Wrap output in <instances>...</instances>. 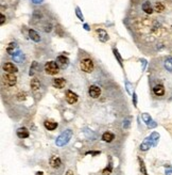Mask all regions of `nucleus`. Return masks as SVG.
I'll return each instance as SVG.
<instances>
[{
	"instance_id": "b1692460",
	"label": "nucleus",
	"mask_w": 172,
	"mask_h": 175,
	"mask_svg": "<svg viewBox=\"0 0 172 175\" xmlns=\"http://www.w3.org/2000/svg\"><path fill=\"white\" fill-rule=\"evenodd\" d=\"M45 32H47V33H49L51 30H52V24L51 23H47L45 26H44V29H43Z\"/></svg>"
},
{
	"instance_id": "c756f323",
	"label": "nucleus",
	"mask_w": 172,
	"mask_h": 175,
	"mask_svg": "<svg viewBox=\"0 0 172 175\" xmlns=\"http://www.w3.org/2000/svg\"><path fill=\"white\" fill-rule=\"evenodd\" d=\"M33 3H35V4H39V3H42L44 1V0H31Z\"/></svg>"
},
{
	"instance_id": "423d86ee",
	"label": "nucleus",
	"mask_w": 172,
	"mask_h": 175,
	"mask_svg": "<svg viewBox=\"0 0 172 175\" xmlns=\"http://www.w3.org/2000/svg\"><path fill=\"white\" fill-rule=\"evenodd\" d=\"M152 92L155 96H164L166 94V86L162 83H156L152 88Z\"/></svg>"
},
{
	"instance_id": "7c9ffc66",
	"label": "nucleus",
	"mask_w": 172,
	"mask_h": 175,
	"mask_svg": "<svg viewBox=\"0 0 172 175\" xmlns=\"http://www.w3.org/2000/svg\"><path fill=\"white\" fill-rule=\"evenodd\" d=\"M127 86H128L127 90L129 91V93L130 94H133V93H132V91H131V86H130V83H127Z\"/></svg>"
},
{
	"instance_id": "7ed1b4c3",
	"label": "nucleus",
	"mask_w": 172,
	"mask_h": 175,
	"mask_svg": "<svg viewBox=\"0 0 172 175\" xmlns=\"http://www.w3.org/2000/svg\"><path fill=\"white\" fill-rule=\"evenodd\" d=\"M80 69H81V71H83L84 73H91L95 69L94 61L89 58L83 59V60L80 62Z\"/></svg>"
},
{
	"instance_id": "cd10ccee",
	"label": "nucleus",
	"mask_w": 172,
	"mask_h": 175,
	"mask_svg": "<svg viewBox=\"0 0 172 175\" xmlns=\"http://www.w3.org/2000/svg\"><path fill=\"white\" fill-rule=\"evenodd\" d=\"M77 15L79 16V18H80L81 21H83V15H81V13H80V10H79V8H77Z\"/></svg>"
},
{
	"instance_id": "2f4dec72",
	"label": "nucleus",
	"mask_w": 172,
	"mask_h": 175,
	"mask_svg": "<svg viewBox=\"0 0 172 175\" xmlns=\"http://www.w3.org/2000/svg\"><path fill=\"white\" fill-rule=\"evenodd\" d=\"M66 175H74V171H72V170H68L67 172H66Z\"/></svg>"
},
{
	"instance_id": "412c9836",
	"label": "nucleus",
	"mask_w": 172,
	"mask_h": 175,
	"mask_svg": "<svg viewBox=\"0 0 172 175\" xmlns=\"http://www.w3.org/2000/svg\"><path fill=\"white\" fill-rule=\"evenodd\" d=\"M12 57H13V60H14V61H15V62H18V63H21V62H23V53H21L19 50L13 53Z\"/></svg>"
},
{
	"instance_id": "1a4fd4ad",
	"label": "nucleus",
	"mask_w": 172,
	"mask_h": 175,
	"mask_svg": "<svg viewBox=\"0 0 172 175\" xmlns=\"http://www.w3.org/2000/svg\"><path fill=\"white\" fill-rule=\"evenodd\" d=\"M2 69L5 72V73H9V74H15L18 72V69L16 67L15 65L11 62H7L2 65Z\"/></svg>"
},
{
	"instance_id": "aec40b11",
	"label": "nucleus",
	"mask_w": 172,
	"mask_h": 175,
	"mask_svg": "<svg viewBox=\"0 0 172 175\" xmlns=\"http://www.w3.org/2000/svg\"><path fill=\"white\" fill-rule=\"evenodd\" d=\"M44 126H45L46 129L54 130V129H56V128H58V123L51 122V121H45V123H44Z\"/></svg>"
},
{
	"instance_id": "ddd939ff",
	"label": "nucleus",
	"mask_w": 172,
	"mask_h": 175,
	"mask_svg": "<svg viewBox=\"0 0 172 175\" xmlns=\"http://www.w3.org/2000/svg\"><path fill=\"white\" fill-rule=\"evenodd\" d=\"M97 33H98V38L101 42H106L109 41V34L105 30L103 29H97Z\"/></svg>"
},
{
	"instance_id": "dca6fc26",
	"label": "nucleus",
	"mask_w": 172,
	"mask_h": 175,
	"mask_svg": "<svg viewBox=\"0 0 172 175\" xmlns=\"http://www.w3.org/2000/svg\"><path fill=\"white\" fill-rule=\"evenodd\" d=\"M17 137L20 138V139H25V138H28L29 137V130L26 128V127H21V128H19V129L17 130Z\"/></svg>"
},
{
	"instance_id": "a211bd4d",
	"label": "nucleus",
	"mask_w": 172,
	"mask_h": 175,
	"mask_svg": "<svg viewBox=\"0 0 172 175\" xmlns=\"http://www.w3.org/2000/svg\"><path fill=\"white\" fill-rule=\"evenodd\" d=\"M115 139V136L114 134H112V132L109 131H106L104 132L103 134H102V140H103L104 142H107V143H111L113 140Z\"/></svg>"
},
{
	"instance_id": "4468645a",
	"label": "nucleus",
	"mask_w": 172,
	"mask_h": 175,
	"mask_svg": "<svg viewBox=\"0 0 172 175\" xmlns=\"http://www.w3.org/2000/svg\"><path fill=\"white\" fill-rule=\"evenodd\" d=\"M43 18V13L39 10H35L33 12V16H32V24H37L38 21H42Z\"/></svg>"
},
{
	"instance_id": "f257e3e1",
	"label": "nucleus",
	"mask_w": 172,
	"mask_h": 175,
	"mask_svg": "<svg viewBox=\"0 0 172 175\" xmlns=\"http://www.w3.org/2000/svg\"><path fill=\"white\" fill-rule=\"evenodd\" d=\"M158 138H160V134H156V132H153V134L150 136V137L146 138L142 144L140 145V150L141 151H148L151 146H155L158 141Z\"/></svg>"
},
{
	"instance_id": "473e14b6",
	"label": "nucleus",
	"mask_w": 172,
	"mask_h": 175,
	"mask_svg": "<svg viewBox=\"0 0 172 175\" xmlns=\"http://www.w3.org/2000/svg\"><path fill=\"white\" fill-rule=\"evenodd\" d=\"M172 173V168H170L169 170H166V175H170Z\"/></svg>"
},
{
	"instance_id": "4be33fe9",
	"label": "nucleus",
	"mask_w": 172,
	"mask_h": 175,
	"mask_svg": "<svg viewBox=\"0 0 172 175\" xmlns=\"http://www.w3.org/2000/svg\"><path fill=\"white\" fill-rule=\"evenodd\" d=\"M17 48V44L16 43H10L7 48V52H9L10 55H13L14 53V49Z\"/></svg>"
},
{
	"instance_id": "bb28decb",
	"label": "nucleus",
	"mask_w": 172,
	"mask_h": 175,
	"mask_svg": "<svg viewBox=\"0 0 172 175\" xmlns=\"http://www.w3.org/2000/svg\"><path fill=\"white\" fill-rule=\"evenodd\" d=\"M5 19H7V18H5L4 14H3V13H1V21H0V25H1V26H2V25H4V21H5Z\"/></svg>"
},
{
	"instance_id": "5701e85b",
	"label": "nucleus",
	"mask_w": 172,
	"mask_h": 175,
	"mask_svg": "<svg viewBox=\"0 0 172 175\" xmlns=\"http://www.w3.org/2000/svg\"><path fill=\"white\" fill-rule=\"evenodd\" d=\"M139 165H140V171H141V173L144 175H148L147 173V170H146V165H144V160L141 159V158H139Z\"/></svg>"
},
{
	"instance_id": "6ab92c4d",
	"label": "nucleus",
	"mask_w": 172,
	"mask_h": 175,
	"mask_svg": "<svg viewBox=\"0 0 172 175\" xmlns=\"http://www.w3.org/2000/svg\"><path fill=\"white\" fill-rule=\"evenodd\" d=\"M142 119H144V121L146 122V124H147L149 127H155V126H156V124H155V123H153L151 117H150L148 113H144V114H142Z\"/></svg>"
},
{
	"instance_id": "f8f14e48",
	"label": "nucleus",
	"mask_w": 172,
	"mask_h": 175,
	"mask_svg": "<svg viewBox=\"0 0 172 175\" xmlns=\"http://www.w3.org/2000/svg\"><path fill=\"white\" fill-rule=\"evenodd\" d=\"M41 81H39V79L37 78H33L31 80V89H32L33 93H36L37 91H39L41 89Z\"/></svg>"
},
{
	"instance_id": "20e7f679",
	"label": "nucleus",
	"mask_w": 172,
	"mask_h": 175,
	"mask_svg": "<svg viewBox=\"0 0 172 175\" xmlns=\"http://www.w3.org/2000/svg\"><path fill=\"white\" fill-rule=\"evenodd\" d=\"M60 71V66L58 65V63L53 61H49L45 64V72L47 75H51V76H53V75H56Z\"/></svg>"
},
{
	"instance_id": "393cba45",
	"label": "nucleus",
	"mask_w": 172,
	"mask_h": 175,
	"mask_svg": "<svg viewBox=\"0 0 172 175\" xmlns=\"http://www.w3.org/2000/svg\"><path fill=\"white\" fill-rule=\"evenodd\" d=\"M114 53H115V56L117 57V58H118V61H119V63L121 64L122 63V59H121V57L119 56V53H118V51L116 50V49H114Z\"/></svg>"
},
{
	"instance_id": "c85d7f7f",
	"label": "nucleus",
	"mask_w": 172,
	"mask_h": 175,
	"mask_svg": "<svg viewBox=\"0 0 172 175\" xmlns=\"http://www.w3.org/2000/svg\"><path fill=\"white\" fill-rule=\"evenodd\" d=\"M133 100H134V106H137V97H136V94H133Z\"/></svg>"
},
{
	"instance_id": "0eeeda50",
	"label": "nucleus",
	"mask_w": 172,
	"mask_h": 175,
	"mask_svg": "<svg viewBox=\"0 0 172 175\" xmlns=\"http://www.w3.org/2000/svg\"><path fill=\"white\" fill-rule=\"evenodd\" d=\"M78 94H76L74 92L70 91V90H68V91L66 92V100H67V103L70 105H74L76 104L77 102H78Z\"/></svg>"
},
{
	"instance_id": "f03ea898",
	"label": "nucleus",
	"mask_w": 172,
	"mask_h": 175,
	"mask_svg": "<svg viewBox=\"0 0 172 175\" xmlns=\"http://www.w3.org/2000/svg\"><path fill=\"white\" fill-rule=\"evenodd\" d=\"M71 138H72V130L67 129V130H65V131L62 132V134L56 138L55 144L58 145V146L62 147V146H64V145L67 144V143L70 141Z\"/></svg>"
},
{
	"instance_id": "9d476101",
	"label": "nucleus",
	"mask_w": 172,
	"mask_h": 175,
	"mask_svg": "<svg viewBox=\"0 0 172 175\" xmlns=\"http://www.w3.org/2000/svg\"><path fill=\"white\" fill-rule=\"evenodd\" d=\"M56 62H58V65L61 67V69H66L69 64V59L65 56H58L56 59Z\"/></svg>"
},
{
	"instance_id": "9b49d317",
	"label": "nucleus",
	"mask_w": 172,
	"mask_h": 175,
	"mask_svg": "<svg viewBox=\"0 0 172 175\" xmlns=\"http://www.w3.org/2000/svg\"><path fill=\"white\" fill-rule=\"evenodd\" d=\"M49 163L53 169H58L62 165V160L58 156H52L49 160Z\"/></svg>"
},
{
	"instance_id": "f3484780",
	"label": "nucleus",
	"mask_w": 172,
	"mask_h": 175,
	"mask_svg": "<svg viewBox=\"0 0 172 175\" xmlns=\"http://www.w3.org/2000/svg\"><path fill=\"white\" fill-rule=\"evenodd\" d=\"M66 84V80L64 78H55L53 79V86L58 89H62Z\"/></svg>"
},
{
	"instance_id": "72a5a7b5",
	"label": "nucleus",
	"mask_w": 172,
	"mask_h": 175,
	"mask_svg": "<svg viewBox=\"0 0 172 175\" xmlns=\"http://www.w3.org/2000/svg\"><path fill=\"white\" fill-rule=\"evenodd\" d=\"M129 125H130V122H129V121H125V125H123V126L125 127V128H128V127H129Z\"/></svg>"
},
{
	"instance_id": "6e6552de",
	"label": "nucleus",
	"mask_w": 172,
	"mask_h": 175,
	"mask_svg": "<svg viewBox=\"0 0 172 175\" xmlns=\"http://www.w3.org/2000/svg\"><path fill=\"white\" fill-rule=\"evenodd\" d=\"M88 94L93 98H98L101 95V90L98 86H90L88 89Z\"/></svg>"
},
{
	"instance_id": "a878e982",
	"label": "nucleus",
	"mask_w": 172,
	"mask_h": 175,
	"mask_svg": "<svg viewBox=\"0 0 172 175\" xmlns=\"http://www.w3.org/2000/svg\"><path fill=\"white\" fill-rule=\"evenodd\" d=\"M111 169H112V165H109V169H105V170L103 171V174L104 175H109L111 174Z\"/></svg>"
},
{
	"instance_id": "2eb2a0df",
	"label": "nucleus",
	"mask_w": 172,
	"mask_h": 175,
	"mask_svg": "<svg viewBox=\"0 0 172 175\" xmlns=\"http://www.w3.org/2000/svg\"><path fill=\"white\" fill-rule=\"evenodd\" d=\"M29 38H30L33 42H35V43L41 42V36H39V34H38L35 30H33V29H30V30H29Z\"/></svg>"
},
{
	"instance_id": "39448f33",
	"label": "nucleus",
	"mask_w": 172,
	"mask_h": 175,
	"mask_svg": "<svg viewBox=\"0 0 172 175\" xmlns=\"http://www.w3.org/2000/svg\"><path fill=\"white\" fill-rule=\"evenodd\" d=\"M2 81L5 86H14L17 82V77L14 75V74H9L7 73L5 75L2 76Z\"/></svg>"
}]
</instances>
